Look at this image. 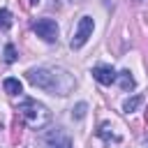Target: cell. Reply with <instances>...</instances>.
<instances>
[{"instance_id": "obj_1", "label": "cell", "mask_w": 148, "mask_h": 148, "mask_svg": "<svg viewBox=\"0 0 148 148\" xmlns=\"http://www.w3.org/2000/svg\"><path fill=\"white\" fill-rule=\"evenodd\" d=\"M28 81L35 86V88H42V90H51V92H58V95H67L69 88L74 86V79L67 74V72H56V69H44V67H32L25 72Z\"/></svg>"}, {"instance_id": "obj_2", "label": "cell", "mask_w": 148, "mask_h": 148, "mask_svg": "<svg viewBox=\"0 0 148 148\" xmlns=\"http://www.w3.org/2000/svg\"><path fill=\"white\" fill-rule=\"evenodd\" d=\"M18 116H21V120H23L28 127H32V130H42V127L51 120L49 109H46L42 102L30 99V97L21 102V106H18Z\"/></svg>"}, {"instance_id": "obj_3", "label": "cell", "mask_w": 148, "mask_h": 148, "mask_svg": "<svg viewBox=\"0 0 148 148\" xmlns=\"http://www.w3.org/2000/svg\"><path fill=\"white\" fill-rule=\"evenodd\" d=\"M92 30H95V21H92L90 16H81V21H79V25H76V32H74V37H72V42H69V46H72V49H81V46L92 37Z\"/></svg>"}, {"instance_id": "obj_4", "label": "cell", "mask_w": 148, "mask_h": 148, "mask_svg": "<svg viewBox=\"0 0 148 148\" xmlns=\"http://www.w3.org/2000/svg\"><path fill=\"white\" fill-rule=\"evenodd\" d=\"M32 30L37 32V37H42L44 42H56L58 39V23L53 18H37L32 23Z\"/></svg>"}, {"instance_id": "obj_5", "label": "cell", "mask_w": 148, "mask_h": 148, "mask_svg": "<svg viewBox=\"0 0 148 148\" xmlns=\"http://www.w3.org/2000/svg\"><path fill=\"white\" fill-rule=\"evenodd\" d=\"M44 146L46 148H72V141L67 134H62V130H51L44 134Z\"/></svg>"}, {"instance_id": "obj_6", "label": "cell", "mask_w": 148, "mask_h": 148, "mask_svg": "<svg viewBox=\"0 0 148 148\" xmlns=\"http://www.w3.org/2000/svg\"><path fill=\"white\" fill-rule=\"evenodd\" d=\"M92 79L99 81L102 86H111V83H116L118 74L111 65H97V67H92Z\"/></svg>"}, {"instance_id": "obj_7", "label": "cell", "mask_w": 148, "mask_h": 148, "mask_svg": "<svg viewBox=\"0 0 148 148\" xmlns=\"http://www.w3.org/2000/svg\"><path fill=\"white\" fill-rule=\"evenodd\" d=\"M118 83H120V88L127 92V90H134V86H136V81H134V76H132V72L130 69H123V72H118V79H116Z\"/></svg>"}, {"instance_id": "obj_8", "label": "cell", "mask_w": 148, "mask_h": 148, "mask_svg": "<svg viewBox=\"0 0 148 148\" xmlns=\"http://www.w3.org/2000/svg\"><path fill=\"white\" fill-rule=\"evenodd\" d=\"M2 88H5V92H7V95H18V92L23 90V83H21L18 79H14V76H9V79H5V83H2Z\"/></svg>"}, {"instance_id": "obj_9", "label": "cell", "mask_w": 148, "mask_h": 148, "mask_svg": "<svg viewBox=\"0 0 148 148\" xmlns=\"http://www.w3.org/2000/svg\"><path fill=\"white\" fill-rule=\"evenodd\" d=\"M141 104H143V97H141V95H134V97L125 99V104H123V111H125V113H132V111H136Z\"/></svg>"}, {"instance_id": "obj_10", "label": "cell", "mask_w": 148, "mask_h": 148, "mask_svg": "<svg viewBox=\"0 0 148 148\" xmlns=\"http://www.w3.org/2000/svg\"><path fill=\"white\" fill-rule=\"evenodd\" d=\"M9 28H12V12L2 7V9H0V30L5 32V30H9Z\"/></svg>"}, {"instance_id": "obj_11", "label": "cell", "mask_w": 148, "mask_h": 148, "mask_svg": "<svg viewBox=\"0 0 148 148\" xmlns=\"http://www.w3.org/2000/svg\"><path fill=\"white\" fill-rule=\"evenodd\" d=\"M97 134H99L102 139H106V141H109V139H111V141H118V136H116L113 132H109V123H102L99 130H97Z\"/></svg>"}, {"instance_id": "obj_12", "label": "cell", "mask_w": 148, "mask_h": 148, "mask_svg": "<svg viewBox=\"0 0 148 148\" xmlns=\"http://www.w3.org/2000/svg\"><path fill=\"white\" fill-rule=\"evenodd\" d=\"M5 62H16V49H14V44H7L5 46Z\"/></svg>"}, {"instance_id": "obj_13", "label": "cell", "mask_w": 148, "mask_h": 148, "mask_svg": "<svg viewBox=\"0 0 148 148\" xmlns=\"http://www.w3.org/2000/svg\"><path fill=\"white\" fill-rule=\"evenodd\" d=\"M86 109H88V106H86L83 102H79L76 109H74V116H76V118H83V116H86Z\"/></svg>"}, {"instance_id": "obj_14", "label": "cell", "mask_w": 148, "mask_h": 148, "mask_svg": "<svg viewBox=\"0 0 148 148\" xmlns=\"http://www.w3.org/2000/svg\"><path fill=\"white\" fill-rule=\"evenodd\" d=\"M32 2H39V0H32Z\"/></svg>"}]
</instances>
